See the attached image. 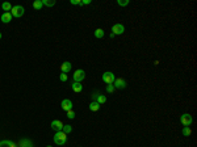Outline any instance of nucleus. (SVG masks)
I'll use <instances>...</instances> for the list:
<instances>
[{
    "label": "nucleus",
    "mask_w": 197,
    "mask_h": 147,
    "mask_svg": "<svg viewBox=\"0 0 197 147\" xmlns=\"http://www.w3.org/2000/svg\"><path fill=\"white\" fill-rule=\"evenodd\" d=\"M67 142V134H65L63 132H57L54 135V143L58 146H63Z\"/></svg>",
    "instance_id": "1"
},
{
    "label": "nucleus",
    "mask_w": 197,
    "mask_h": 147,
    "mask_svg": "<svg viewBox=\"0 0 197 147\" xmlns=\"http://www.w3.org/2000/svg\"><path fill=\"white\" fill-rule=\"evenodd\" d=\"M24 12H25V9H24V7L22 5H13L12 7V11H11V13H12V16L13 17H21L22 15H24Z\"/></svg>",
    "instance_id": "2"
},
{
    "label": "nucleus",
    "mask_w": 197,
    "mask_h": 147,
    "mask_svg": "<svg viewBox=\"0 0 197 147\" xmlns=\"http://www.w3.org/2000/svg\"><path fill=\"white\" fill-rule=\"evenodd\" d=\"M180 122H181L184 126H191L192 122H193V118H192V116L189 113H184V114L180 116Z\"/></svg>",
    "instance_id": "3"
},
{
    "label": "nucleus",
    "mask_w": 197,
    "mask_h": 147,
    "mask_svg": "<svg viewBox=\"0 0 197 147\" xmlns=\"http://www.w3.org/2000/svg\"><path fill=\"white\" fill-rule=\"evenodd\" d=\"M103 80H104L107 84H113L114 80H116V76H114L113 72L107 71V72H104V74H103Z\"/></svg>",
    "instance_id": "4"
},
{
    "label": "nucleus",
    "mask_w": 197,
    "mask_h": 147,
    "mask_svg": "<svg viewBox=\"0 0 197 147\" xmlns=\"http://www.w3.org/2000/svg\"><path fill=\"white\" fill-rule=\"evenodd\" d=\"M86 78V72L84 70H76L74 72V81H78V83H82V80H84Z\"/></svg>",
    "instance_id": "5"
},
{
    "label": "nucleus",
    "mask_w": 197,
    "mask_h": 147,
    "mask_svg": "<svg viewBox=\"0 0 197 147\" xmlns=\"http://www.w3.org/2000/svg\"><path fill=\"white\" fill-rule=\"evenodd\" d=\"M112 32H113V34H122L123 32H125V26L122 25V24H114L113 26H112Z\"/></svg>",
    "instance_id": "6"
},
{
    "label": "nucleus",
    "mask_w": 197,
    "mask_h": 147,
    "mask_svg": "<svg viewBox=\"0 0 197 147\" xmlns=\"http://www.w3.org/2000/svg\"><path fill=\"white\" fill-rule=\"evenodd\" d=\"M113 85H114V88L122 89V88H126V85H128V84H126V80H125V79L118 78V79H116V80H114Z\"/></svg>",
    "instance_id": "7"
},
{
    "label": "nucleus",
    "mask_w": 197,
    "mask_h": 147,
    "mask_svg": "<svg viewBox=\"0 0 197 147\" xmlns=\"http://www.w3.org/2000/svg\"><path fill=\"white\" fill-rule=\"evenodd\" d=\"M51 129L53 130H55V132H62V129H63V122L59 121V119L51 121Z\"/></svg>",
    "instance_id": "8"
},
{
    "label": "nucleus",
    "mask_w": 197,
    "mask_h": 147,
    "mask_svg": "<svg viewBox=\"0 0 197 147\" xmlns=\"http://www.w3.org/2000/svg\"><path fill=\"white\" fill-rule=\"evenodd\" d=\"M72 105H74V104H72V101L71 100H68V99H65V100L62 101L61 103V107H62V109L63 110H66V112H68V110H71L72 109Z\"/></svg>",
    "instance_id": "9"
},
{
    "label": "nucleus",
    "mask_w": 197,
    "mask_h": 147,
    "mask_svg": "<svg viewBox=\"0 0 197 147\" xmlns=\"http://www.w3.org/2000/svg\"><path fill=\"white\" fill-rule=\"evenodd\" d=\"M12 13L11 12H4L3 15H1V21L4 22V24H8V22L12 21Z\"/></svg>",
    "instance_id": "10"
},
{
    "label": "nucleus",
    "mask_w": 197,
    "mask_h": 147,
    "mask_svg": "<svg viewBox=\"0 0 197 147\" xmlns=\"http://www.w3.org/2000/svg\"><path fill=\"white\" fill-rule=\"evenodd\" d=\"M19 147H33V142L28 138H22L19 143Z\"/></svg>",
    "instance_id": "11"
},
{
    "label": "nucleus",
    "mask_w": 197,
    "mask_h": 147,
    "mask_svg": "<svg viewBox=\"0 0 197 147\" xmlns=\"http://www.w3.org/2000/svg\"><path fill=\"white\" fill-rule=\"evenodd\" d=\"M71 88H72V91H74V92L79 93V92H82V89H83V85L80 84V83H78V81H72Z\"/></svg>",
    "instance_id": "12"
},
{
    "label": "nucleus",
    "mask_w": 197,
    "mask_h": 147,
    "mask_svg": "<svg viewBox=\"0 0 197 147\" xmlns=\"http://www.w3.org/2000/svg\"><path fill=\"white\" fill-rule=\"evenodd\" d=\"M61 70L63 74H67V72L71 71V63L70 62H63L61 64Z\"/></svg>",
    "instance_id": "13"
},
{
    "label": "nucleus",
    "mask_w": 197,
    "mask_h": 147,
    "mask_svg": "<svg viewBox=\"0 0 197 147\" xmlns=\"http://www.w3.org/2000/svg\"><path fill=\"white\" fill-rule=\"evenodd\" d=\"M100 109V104L97 101H92V103L89 104V110H92V112H97Z\"/></svg>",
    "instance_id": "14"
},
{
    "label": "nucleus",
    "mask_w": 197,
    "mask_h": 147,
    "mask_svg": "<svg viewBox=\"0 0 197 147\" xmlns=\"http://www.w3.org/2000/svg\"><path fill=\"white\" fill-rule=\"evenodd\" d=\"M0 147H16V144L13 143V142H11V141H1L0 142Z\"/></svg>",
    "instance_id": "15"
},
{
    "label": "nucleus",
    "mask_w": 197,
    "mask_h": 147,
    "mask_svg": "<svg viewBox=\"0 0 197 147\" xmlns=\"http://www.w3.org/2000/svg\"><path fill=\"white\" fill-rule=\"evenodd\" d=\"M181 133H183V135H184V137H189V135L192 134V129L189 128V126H184V128H183V130H181Z\"/></svg>",
    "instance_id": "16"
},
{
    "label": "nucleus",
    "mask_w": 197,
    "mask_h": 147,
    "mask_svg": "<svg viewBox=\"0 0 197 147\" xmlns=\"http://www.w3.org/2000/svg\"><path fill=\"white\" fill-rule=\"evenodd\" d=\"M1 9L5 11V12H8V11H12V5H11V3H8V1H4V3L1 4Z\"/></svg>",
    "instance_id": "17"
},
{
    "label": "nucleus",
    "mask_w": 197,
    "mask_h": 147,
    "mask_svg": "<svg viewBox=\"0 0 197 147\" xmlns=\"http://www.w3.org/2000/svg\"><path fill=\"white\" fill-rule=\"evenodd\" d=\"M42 5H43V4H42V0H36V1L33 3V8L36 11H40L41 8H42Z\"/></svg>",
    "instance_id": "18"
},
{
    "label": "nucleus",
    "mask_w": 197,
    "mask_h": 147,
    "mask_svg": "<svg viewBox=\"0 0 197 147\" xmlns=\"http://www.w3.org/2000/svg\"><path fill=\"white\" fill-rule=\"evenodd\" d=\"M105 34V32L103 30V29H96L95 30V37L96 38H103Z\"/></svg>",
    "instance_id": "19"
},
{
    "label": "nucleus",
    "mask_w": 197,
    "mask_h": 147,
    "mask_svg": "<svg viewBox=\"0 0 197 147\" xmlns=\"http://www.w3.org/2000/svg\"><path fill=\"white\" fill-rule=\"evenodd\" d=\"M62 132L65 133V134H70V133L72 132V128H71V125H63V129H62Z\"/></svg>",
    "instance_id": "20"
},
{
    "label": "nucleus",
    "mask_w": 197,
    "mask_h": 147,
    "mask_svg": "<svg viewBox=\"0 0 197 147\" xmlns=\"http://www.w3.org/2000/svg\"><path fill=\"white\" fill-rule=\"evenodd\" d=\"M42 4L47 7H53V5H55V0H42Z\"/></svg>",
    "instance_id": "21"
},
{
    "label": "nucleus",
    "mask_w": 197,
    "mask_h": 147,
    "mask_svg": "<svg viewBox=\"0 0 197 147\" xmlns=\"http://www.w3.org/2000/svg\"><path fill=\"white\" fill-rule=\"evenodd\" d=\"M96 101L101 105V104H104L105 101H107V96H104V95H98V97H97V100Z\"/></svg>",
    "instance_id": "22"
},
{
    "label": "nucleus",
    "mask_w": 197,
    "mask_h": 147,
    "mask_svg": "<svg viewBox=\"0 0 197 147\" xmlns=\"http://www.w3.org/2000/svg\"><path fill=\"white\" fill-rule=\"evenodd\" d=\"M129 0H117V4L118 5H121V7H126V5H129Z\"/></svg>",
    "instance_id": "23"
},
{
    "label": "nucleus",
    "mask_w": 197,
    "mask_h": 147,
    "mask_svg": "<svg viewBox=\"0 0 197 147\" xmlns=\"http://www.w3.org/2000/svg\"><path fill=\"white\" fill-rule=\"evenodd\" d=\"M67 117L70 119H74L75 118V112H74V110H72V109L68 110V112H67Z\"/></svg>",
    "instance_id": "24"
},
{
    "label": "nucleus",
    "mask_w": 197,
    "mask_h": 147,
    "mask_svg": "<svg viewBox=\"0 0 197 147\" xmlns=\"http://www.w3.org/2000/svg\"><path fill=\"white\" fill-rule=\"evenodd\" d=\"M113 91H114V85L113 84H108V85H107V92H108V93H112Z\"/></svg>",
    "instance_id": "25"
},
{
    "label": "nucleus",
    "mask_w": 197,
    "mask_h": 147,
    "mask_svg": "<svg viewBox=\"0 0 197 147\" xmlns=\"http://www.w3.org/2000/svg\"><path fill=\"white\" fill-rule=\"evenodd\" d=\"M98 95H100V92H98V91H96V92H93V93H92V100H93V101L97 100Z\"/></svg>",
    "instance_id": "26"
},
{
    "label": "nucleus",
    "mask_w": 197,
    "mask_h": 147,
    "mask_svg": "<svg viewBox=\"0 0 197 147\" xmlns=\"http://www.w3.org/2000/svg\"><path fill=\"white\" fill-rule=\"evenodd\" d=\"M59 79H61V81H66V80H67V75L62 72L61 75H59Z\"/></svg>",
    "instance_id": "27"
},
{
    "label": "nucleus",
    "mask_w": 197,
    "mask_h": 147,
    "mask_svg": "<svg viewBox=\"0 0 197 147\" xmlns=\"http://www.w3.org/2000/svg\"><path fill=\"white\" fill-rule=\"evenodd\" d=\"M72 5H82V1H78V0H71L70 1Z\"/></svg>",
    "instance_id": "28"
},
{
    "label": "nucleus",
    "mask_w": 197,
    "mask_h": 147,
    "mask_svg": "<svg viewBox=\"0 0 197 147\" xmlns=\"http://www.w3.org/2000/svg\"><path fill=\"white\" fill-rule=\"evenodd\" d=\"M88 4H91V0H83L82 1V5H88Z\"/></svg>",
    "instance_id": "29"
},
{
    "label": "nucleus",
    "mask_w": 197,
    "mask_h": 147,
    "mask_svg": "<svg viewBox=\"0 0 197 147\" xmlns=\"http://www.w3.org/2000/svg\"><path fill=\"white\" fill-rule=\"evenodd\" d=\"M1 37H3V36H1V33H0V40H1Z\"/></svg>",
    "instance_id": "30"
},
{
    "label": "nucleus",
    "mask_w": 197,
    "mask_h": 147,
    "mask_svg": "<svg viewBox=\"0 0 197 147\" xmlns=\"http://www.w3.org/2000/svg\"><path fill=\"white\" fill-rule=\"evenodd\" d=\"M46 147H53V146H46Z\"/></svg>",
    "instance_id": "31"
}]
</instances>
